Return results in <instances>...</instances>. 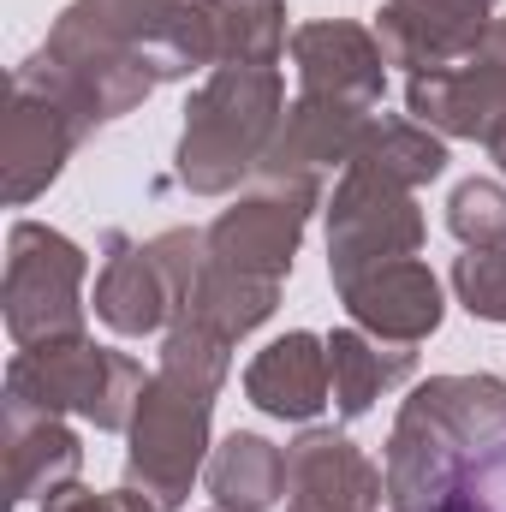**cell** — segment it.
<instances>
[{"mask_svg":"<svg viewBox=\"0 0 506 512\" xmlns=\"http://www.w3.org/2000/svg\"><path fill=\"white\" fill-rule=\"evenodd\" d=\"M506 435V382L501 376H429L417 382L387 429V507L423 512L453 495L459 471Z\"/></svg>","mask_w":506,"mask_h":512,"instance_id":"1","label":"cell"},{"mask_svg":"<svg viewBox=\"0 0 506 512\" xmlns=\"http://www.w3.org/2000/svg\"><path fill=\"white\" fill-rule=\"evenodd\" d=\"M280 120H286L280 66H215L185 102L173 179L191 197L245 191L262 173V161H268V143H274Z\"/></svg>","mask_w":506,"mask_h":512,"instance_id":"2","label":"cell"},{"mask_svg":"<svg viewBox=\"0 0 506 512\" xmlns=\"http://www.w3.org/2000/svg\"><path fill=\"white\" fill-rule=\"evenodd\" d=\"M48 36L131 60L155 84H185L221 66V0H66Z\"/></svg>","mask_w":506,"mask_h":512,"instance_id":"3","label":"cell"},{"mask_svg":"<svg viewBox=\"0 0 506 512\" xmlns=\"http://www.w3.org/2000/svg\"><path fill=\"white\" fill-rule=\"evenodd\" d=\"M143 387H149V376L131 352L96 346L84 334V340H60V346L12 352L0 405H30V411H54V417H78L102 435H126Z\"/></svg>","mask_w":506,"mask_h":512,"instance_id":"4","label":"cell"},{"mask_svg":"<svg viewBox=\"0 0 506 512\" xmlns=\"http://www.w3.org/2000/svg\"><path fill=\"white\" fill-rule=\"evenodd\" d=\"M209 262V239L197 227H167L155 239H131L120 227L102 233V268H96V322L120 340L167 334L185 292L197 286Z\"/></svg>","mask_w":506,"mask_h":512,"instance_id":"5","label":"cell"},{"mask_svg":"<svg viewBox=\"0 0 506 512\" xmlns=\"http://www.w3.org/2000/svg\"><path fill=\"white\" fill-rule=\"evenodd\" d=\"M84 280H90V256L78 251L60 227L12 221V233H6V274H0V316H6L12 352L84 340L90 334Z\"/></svg>","mask_w":506,"mask_h":512,"instance_id":"6","label":"cell"},{"mask_svg":"<svg viewBox=\"0 0 506 512\" xmlns=\"http://www.w3.org/2000/svg\"><path fill=\"white\" fill-rule=\"evenodd\" d=\"M209 435H215V393L155 370L126 429V483L161 512H185L215 453Z\"/></svg>","mask_w":506,"mask_h":512,"instance_id":"7","label":"cell"},{"mask_svg":"<svg viewBox=\"0 0 506 512\" xmlns=\"http://www.w3.org/2000/svg\"><path fill=\"white\" fill-rule=\"evenodd\" d=\"M316 209H322V179H268L262 173L203 227V239H209L215 262L286 286Z\"/></svg>","mask_w":506,"mask_h":512,"instance_id":"8","label":"cell"},{"mask_svg":"<svg viewBox=\"0 0 506 512\" xmlns=\"http://www.w3.org/2000/svg\"><path fill=\"white\" fill-rule=\"evenodd\" d=\"M423 209L417 191L381 179L370 167H340L334 203H328V274L334 286L370 274L381 262L423 251Z\"/></svg>","mask_w":506,"mask_h":512,"instance_id":"9","label":"cell"},{"mask_svg":"<svg viewBox=\"0 0 506 512\" xmlns=\"http://www.w3.org/2000/svg\"><path fill=\"white\" fill-rule=\"evenodd\" d=\"M405 108L441 137H471L483 143L495 120L506 114V12L489 24L471 60L441 66V72H411L405 78Z\"/></svg>","mask_w":506,"mask_h":512,"instance_id":"10","label":"cell"},{"mask_svg":"<svg viewBox=\"0 0 506 512\" xmlns=\"http://www.w3.org/2000/svg\"><path fill=\"white\" fill-rule=\"evenodd\" d=\"M292 72H298V96H322V102H346L376 114L387 96V54H381L376 30L358 18H310L292 30Z\"/></svg>","mask_w":506,"mask_h":512,"instance_id":"11","label":"cell"},{"mask_svg":"<svg viewBox=\"0 0 506 512\" xmlns=\"http://www.w3.org/2000/svg\"><path fill=\"white\" fill-rule=\"evenodd\" d=\"M387 471L346 435L304 423L286 447V512H381Z\"/></svg>","mask_w":506,"mask_h":512,"instance_id":"12","label":"cell"},{"mask_svg":"<svg viewBox=\"0 0 506 512\" xmlns=\"http://www.w3.org/2000/svg\"><path fill=\"white\" fill-rule=\"evenodd\" d=\"M84 137L90 131L78 126L48 90L12 78V108H6V131H0V197L12 209L36 203L66 173V161L78 155Z\"/></svg>","mask_w":506,"mask_h":512,"instance_id":"13","label":"cell"},{"mask_svg":"<svg viewBox=\"0 0 506 512\" xmlns=\"http://www.w3.org/2000/svg\"><path fill=\"white\" fill-rule=\"evenodd\" d=\"M501 0H381L376 12V42L387 66L405 72H441L477 54L489 36Z\"/></svg>","mask_w":506,"mask_h":512,"instance_id":"14","label":"cell"},{"mask_svg":"<svg viewBox=\"0 0 506 512\" xmlns=\"http://www.w3.org/2000/svg\"><path fill=\"white\" fill-rule=\"evenodd\" d=\"M334 292H340L352 328L376 334L381 346H423V340L441 328V316H447L441 280H435V268L417 262V256L381 262V268L346 280V286H334Z\"/></svg>","mask_w":506,"mask_h":512,"instance_id":"15","label":"cell"},{"mask_svg":"<svg viewBox=\"0 0 506 512\" xmlns=\"http://www.w3.org/2000/svg\"><path fill=\"white\" fill-rule=\"evenodd\" d=\"M0 447H6V507L54 501L84 471V441L54 411L0 405Z\"/></svg>","mask_w":506,"mask_h":512,"instance_id":"16","label":"cell"},{"mask_svg":"<svg viewBox=\"0 0 506 512\" xmlns=\"http://www.w3.org/2000/svg\"><path fill=\"white\" fill-rule=\"evenodd\" d=\"M370 126H376V114H364V108L322 102V96H292L286 120L268 143L262 173L268 179H322L328 167H352V155L364 149Z\"/></svg>","mask_w":506,"mask_h":512,"instance_id":"17","label":"cell"},{"mask_svg":"<svg viewBox=\"0 0 506 512\" xmlns=\"http://www.w3.org/2000/svg\"><path fill=\"white\" fill-rule=\"evenodd\" d=\"M245 399L262 417L316 423L334 405V387H328V334L292 328V334L268 340L251 358V370H245Z\"/></svg>","mask_w":506,"mask_h":512,"instance_id":"18","label":"cell"},{"mask_svg":"<svg viewBox=\"0 0 506 512\" xmlns=\"http://www.w3.org/2000/svg\"><path fill=\"white\" fill-rule=\"evenodd\" d=\"M411 370H417L411 346H381L364 328H334L328 334V387H334V411L346 423L370 417L381 393L411 382Z\"/></svg>","mask_w":506,"mask_h":512,"instance_id":"19","label":"cell"},{"mask_svg":"<svg viewBox=\"0 0 506 512\" xmlns=\"http://www.w3.org/2000/svg\"><path fill=\"white\" fill-rule=\"evenodd\" d=\"M215 507L227 512H268L286 501V447H274L256 429H233L215 441L209 471H203Z\"/></svg>","mask_w":506,"mask_h":512,"instance_id":"20","label":"cell"},{"mask_svg":"<svg viewBox=\"0 0 506 512\" xmlns=\"http://www.w3.org/2000/svg\"><path fill=\"white\" fill-rule=\"evenodd\" d=\"M280 310V280H256V274H239V268H227V262H203V274H197V286L185 292V304H179V316H197V322H209L215 334H227L233 346L256 334L268 316Z\"/></svg>","mask_w":506,"mask_h":512,"instance_id":"21","label":"cell"},{"mask_svg":"<svg viewBox=\"0 0 506 512\" xmlns=\"http://www.w3.org/2000/svg\"><path fill=\"white\" fill-rule=\"evenodd\" d=\"M352 167H370L381 179L405 185V191H423L447 173V137L429 131L411 114H376V126L364 137V149L352 155Z\"/></svg>","mask_w":506,"mask_h":512,"instance_id":"22","label":"cell"},{"mask_svg":"<svg viewBox=\"0 0 506 512\" xmlns=\"http://www.w3.org/2000/svg\"><path fill=\"white\" fill-rule=\"evenodd\" d=\"M286 48V0H221V66H274Z\"/></svg>","mask_w":506,"mask_h":512,"instance_id":"23","label":"cell"},{"mask_svg":"<svg viewBox=\"0 0 506 512\" xmlns=\"http://www.w3.org/2000/svg\"><path fill=\"white\" fill-rule=\"evenodd\" d=\"M227 370H233V340L215 334L197 316H173V328L161 334V376L191 382V387H203V393H221Z\"/></svg>","mask_w":506,"mask_h":512,"instance_id":"24","label":"cell"},{"mask_svg":"<svg viewBox=\"0 0 506 512\" xmlns=\"http://www.w3.org/2000/svg\"><path fill=\"white\" fill-rule=\"evenodd\" d=\"M447 233L465 251H506V185L501 179H459L447 197Z\"/></svg>","mask_w":506,"mask_h":512,"instance_id":"25","label":"cell"},{"mask_svg":"<svg viewBox=\"0 0 506 512\" xmlns=\"http://www.w3.org/2000/svg\"><path fill=\"white\" fill-rule=\"evenodd\" d=\"M453 298L465 304L471 322H501L506 328V251H465L453 256Z\"/></svg>","mask_w":506,"mask_h":512,"instance_id":"26","label":"cell"},{"mask_svg":"<svg viewBox=\"0 0 506 512\" xmlns=\"http://www.w3.org/2000/svg\"><path fill=\"white\" fill-rule=\"evenodd\" d=\"M453 489H459L477 512H506V435L495 441V447H483V453L459 471Z\"/></svg>","mask_w":506,"mask_h":512,"instance_id":"27","label":"cell"},{"mask_svg":"<svg viewBox=\"0 0 506 512\" xmlns=\"http://www.w3.org/2000/svg\"><path fill=\"white\" fill-rule=\"evenodd\" d=\"M42 512H161L149 495H137L131 483L120 489H66V495H54V501H42Z\"/></svg>","mask_w":506,"mask_h":512,"instance_id":"28","label":"cell"},{"mask_svg":"<svg viewBox=\"0 0 506 512\" xmlns=\"http://www.w3.org/2000/svg\"><path fill=\"white\" fill-rule=\"evenodd\" d=\"M483 149H489V161H495V167H501V173H506V114H501V120H495V131L483 137Z\"/></svg>","mask_w":506,"mask_h":512,"instance_id":"29","label":"cell"},{"mask_svg":"<svg viewBox=\"0 0 506 512\" xmlns=\"http://www.w3.org/2000/svg\"><path fill=\"white\" fill-rule=\"evenodd\" d=\"M423 512H477V507H471V501H465V495H459V489H453V495H441V501H435V507H423Z\"/></svg>","mask_w":506,"mask_h":512,"instance_id":"30","label":"cell"},{"mask_svg":"<svg viewBox=\"0 0 506 512\" xmlns=\"http://www.w3.org/2000/svg\"><path fill=\"white\" fill-rule=\"evenodd\" d=\"M209 512H227V507H209Z\"/></svg>","mask_w":506,"mask_h":512,"instance_id":"31","label":"cell"}]
</instances>
